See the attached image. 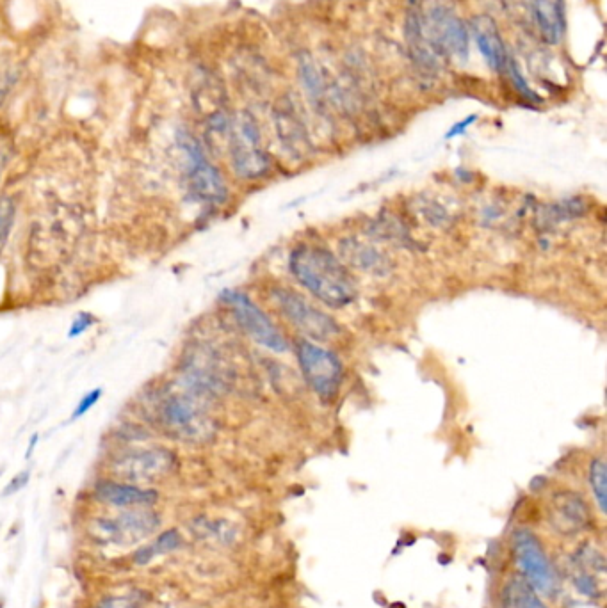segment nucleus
Returning <instances> with one entry per match:
<instances>
[{"label": "nucleus", "mask_w": 607, "mask_h": 608, "mask_svg": "<svg viewBox=\"0 0 607 608\" xmlns=\"http://www.w3.org/2000/svg\"><path fill=\"white\" fill-rule=\"evenodd\" d=\"M289 264L294 278L326 306L344 308L357 299V281L332 251L321 246H298Z\"/></svg>", "instance_id": "obj_1"}, {"label": "nucleus", "mask_w": 607, "mask_h": 608, "mask_svg": "<svg viewBox=\"0 0 607 608\" xmlns=\"http://www.w3.org/2000/svg\"><path fill=\"white\" fill-rule=\"evenodd\" d=\"M207 397L182 383L162 397L159 420L164 431L186 443L202 445L214 438L216 425L207 409Z\"/></svg>", "instance_id": "obj_2"}, {"label": "nucleus", "mask_w": 607, "mask_h": 608, "mask_svg": "<svg viewBox=\"0 0 607 608\" xmlns=\"http://www.w3.org/2000/svg\"><path fill=\"white\" fill-rule=\"evenodd\" d=\"M421 9L422 29L431 47L444 59L449 56L467 61L470 32L453 6L444 0H431L428 6H421Z\"/></svg>", "instance_id": "obj_3"}, {"label": "nucleus", "mask_w": 607, "mask_h": 608, "mask_svg": "<svg viewBox=\"0 0 607 608\" xmlns=\"http://www.w3.org/2000/svg\"><path fill=\"white\" fill-rule=\"evenodd\" d=\"M228 152L234 171L241 178H260L271 168L268 152L260 144V128L250 112L230 118L227 134Z\"/></svg>", "instance_id": "obj_4"}, {"label": "nucleus", "mask_w": 607, "mask_h": 608, "mask_svg": "<svg viewBox=\"0 0 607 608\" xmlns=\"http://www.w3.org/2000/svg\"><path fill=\"white\" fill-rule=\"evenodd\" d=\"M161 525L154 511L138 509L127 511L116 518H98L91 521L90 534L97 543L113 546H132L143 543Z\"/></svg>", "instance_id": "obj_5"}, {"label": "nucleus", "mask_w": 607, "mask_h": 608, "mask_svg": "<svg viewBox=\"0 0 607 608\" xmlns=\"http://www.w3.org/2000/svg\"><path fill=\"white\" fill-rule=\"evenodd\" d=\"M175 464L177 457L168 448H134L114 459L111 473L116 479L136 486L168 477Z\"/></svg>", "instance_id": "obj_6"}, {"label": "nucleus", "mask_w": 607, "mask_h": 608, "mask_svg": "<svg viewBox=\"0 0 607 608\" xmlns=\"http://www.w3.org/2000/svg\"><path fill=\"white\" fill-rule=\"evenodd\" d=\"M275 301L287 320L312 340L326 342L339 335L337 322L291 288L275 290Z\"/></svg>", "instance_id": "obj_7"}, {"label": "nucleus", "mask_w": 607, "mask_h": 608, "mask_svg": "<svg viewBox=\"0 0 607 608\" xmlns=\"http://www.w3.org/2000/svg\"><path fill=\"white\" fill-rule=\"evenodd\" d=\"M296 354L303 376L317 395H321L323 399H330L339 392L344 372L339 358L333 352L308 340H300L296 344Z\"/></svg>", "instance_id": "obj_8"}, {"label": "nucleus", "mask_w": 607, "mask_h": 608, "mask_svg": "<svg viewBox=\"0 0 607 608\" xmlns=\"http://www.w3.org/2000/svg\"><path fill=\"white\" fill-rule=\"evenodd\" d=\"M180 150L184 152L189 168V184L198 200L207 203H223L227 200V184L218 169L205 157L202 146L189 132L179 136Z\"/></svg>", "instance_id": "obj_9"}, {"label": "nucleus", "mask_w": 607, "mask_h": 608, "mask_svg": "<svg viewBox=\"0 0 607 608\" xmlns=\"http://www.w3.org/2000/svg\"><path fill=\"white\" fill-rule=\"evenodd\" d=\"M515 559L518 568L526 576L527 584L545 596H554L559 589V580L551 562L529 530H518L515 534Z\"/></svg>", "instance_id": "obj_10"}, {"label": "nucleus", "mask_w": 607, "mask_h": 608, "mask_svg": "<svg viewBox=\"0 0 607 608\" xmlns=\"http://www.w3.org/2000/svg\"><path fill=\"white\" fill-rule=\"evenodd\" d=\"M225 303L232 308L235 319L243 326L244 331L260 345L268 347L271 351L285 352L289 349V344L284 335L276 329L275 324L269 320L268 315L260 310L257 304L251 301L250 297L237 292V290H227L223 294Z\"/></svg>", "instance_id": "obj_11"}, {"label": "nucleus", "mask_w": 607, "mask_h": 608, "mask_svg": "<svg viewBox=\"0 0 607 608\" xmlns=\"http://www.w3.org/2000/svg\"><path fill=\"white\" fill-rule=\"evenodd\" d=\"M419 0H410V6L406 11L405 38L408 45V52L412 57L413 64L428 75L442 70L444 57L438 54L435 48L431 47L424 29H422V9Z\"/></svg>", "instance_id": "obj_12"}, {"label": "nucleus", "mask_w": 607, "mask_h": 608, "mask_svg": "<svg viewBox=\"0 0 607 608\" xmlns=\"http://www.w3.org/2000/svg\"><path fill=\"white\" fill-rule=\"evenodd\" d=\"M549 518L552 527L556 528L559 534L572 536L588 527L590 509L581 496L575 495L572 491H561L551 500Z\"/></svg>", "instance_id": "obj_13"}, {"label": "nucleus", "mask_w": 607, "mask_h": 608, "mask_svg": "<svg viewBox=\"0 0 607 608\" xmlns=\"http://www.w3.org/2000/svg\"><path fill=\"white\" fill-rule=\"evenodd\" d=\"M470 31H472L481 56L490 66V70L495 73L506 72L510 56H508V50L502 41L501 32L497 29L494 18H490L488 15L474 16L472 24H470Z\"/></svg>", "instance_id": "obj_14"}, {"label": "nucleus", "mask_w": 607, "mask_h": 608, "mask_svg": "<svg viewBox=\"0 0 607 608\" xmlns=\"http://www.w3.org/2000/svg\"><path fill=\"white\" fill-rule=\"evenodd\" d=\"M275 125L276 134L284 144L285 150H289L292 155H305L308 152L310 143H308L307 128L300 114L294 109V105L282 102L276 107Z\"/></svg>", "instance_id": "obj_15"}, {"label": "nucleus", "mask_w": 607, "mask_h": 608, "mask_svg": "<svg viewBox=\"0 0 607 608\" xmlns=\"http://www.w3.org/2000/svg\"><path fill=\"white\" fill-rule=\"evenodd\" d=\"M529 2L542 40L549 45H558L567 29L565 0H529Z\"/></svg>", "instance_id": "obj_16"}, {"label": "nucleus", "mask_w": 607, "mask_h": 608, "mask_svg": "<svg viewBox=\"0 0 607 608\" xmlns=\"http://www.w3.org/2000/svg\"><path fill=\"white\" fill-rule=\"evenodd\" d=\"M100 502L114 507H150L157 502L159 495L154 489H143L134 484H123L114 480H104L95 489Z\"/></svg>", "instance_id": "obj_17"}, {"label": "nucleus", "mask_w": 607, "mask_h": 608, "mask_svg": "<svg viewBox=\"0 0 607 608\" xmlns=\"http://www.w3.org/2000/svg\"><path fill=\"white\" fill-rule=\"evenodd\" d=\"M574 571V582L579 591L590 598L602 594L606 564L599 552H595L593 548H583L581 552H577Z\"/></svg>", "instance_id": "obj_18"}, {"label": "nucleus", "mask_w": 607, "mask_h": 608, "mask_svg": "<svg viewBox=\"0 0 607 608\" xmlns=\"http://www.w3.org/2000/svg\"><path fill=\"white\" fill-rule=\"evenodd\" d=\"M342 253L348 258L349 264L367 272H381L389 269V258L381 253L380 249L371 244H364L362 240L349 239L342 244Z\"/></svg>", "instance_id": "obj_19"}, {"label": "nucleus", "mask_w": 607, "mask_h": 608, "mask_svg": "<svg viewBox=\"0 0 607 608\" xmlns=\"http://www.w3.org/2000/svg\"><path fill=\"white\" fill-rule=\"evenodd\" d=\"M180 544H182V537H180L177 530L162 532L161 536L157 537L154 543L148 544L145 548L138 550V553L134 555V560H136V564L143 566V564H148L150 560L159 557V555L175 552L177 548H180Z\"/></svg>", "instance_id": "obj_20"}, {"label": "nucleus", "mask_w": 607, "mask_h": 608, "mask_svg": "<svg viewBox=\"0 0 607 608\" xmlns=\"http://www.w3.org/2000/svg\"><path fill=\"white\" fill-rule=\"evenodd\" d=\"M511 608H547L535 589L527 584L526 580H515L510 587Z\"/></svg>", "instance_id": "obj_21"}, {"label": "nucleus", "mask_w": 607, "mask_h": 608, "mask_svg": "<svg viewBox=\"0 0 607 608\" xmlns=\"http://www.w3.org/2000/svg\"><path fill=\"white\" fill-rule=\"evenodd\" d=\"M590 486L600 511L607 509V470L602 459H595L590 466Z\"/></svg>", "instance_id": "obj_22"}, {"label": "nucleus", "mask_w": 607, "mask_h": 608, "mask_svg": "<svg viewBox=\"0 0 607 608\" xmlns=\"http://www.w3.org/2000/svg\"><path fill=\"white\" fill-rule=\"evenodd\" d=\"M18 80H20V70L17 64L0 63V105L8 100Z\"/></svg>", "instance_id": "obj_23"}, {"label": "nucleus", "mask_w": 607, "mask_h": 608, "mask_svg": "<svg viewBox=\"0 0 607 608\" xmlns=\"http://www.w3.org/2000/svg\"><path fill=\"white\" fill-rule=\"evenodd\" d=\"M15 203L9 198H2L0 200V251L6 246L9 235H11V228L15 223Z\"/></svg>", "instance_id": "obj_24"}, {"label": "nucleus", "mask_w": 607, "mask_h": 608, "mask_svg": "<svg viewBox=\"0 0 607 608\" xmlns=\"http://www.w3.org/2000/svg\"><path fill=\"white\" fill-rule=\"evenodd\" d=\"M506 72L510 73L511 82H513V86H515L518 93L522 95V98L531 100V102H536V100H538V95H536L533 89L529 88V84H527L526 79L522 77V73L518 72L517 63H515L511 57L510 61H508V66H506Z\"/></svg>", "instance_id": "obj_25"}, {"label": "nucleus", "mask_w": 607, "mask_h": 608, "mask_svg": "<svg viewBox=\"0 0 607 608\" xmlns=\"http://www.w3.org/2000/svg\"><path fill=\"white\" fill-rule=\"evenodd\" d=\"M97 608H143V601L139 596H111L100 601Z\"/></svg>", "instance_id": "obj_26"}, {"label": "nucleus", "mask_w": 607, "mask_h": 608, "mask_svg": "<svg viewBox=\"0 0 607 608\" xmlns=\"http://www.w3.org/2000/svg\"><path fill=\"white\" fill-rule=\"evenodd\" d=\"M102 388H95V390H91V392L86 393L81 400H79V404H77V408L72 413V420H77V418H81V416L86 415L88 411L95 408L97 406L98 400L102 397Z\"/></svg>", "instance_id": "obj_27"}, {"label": "nucleus", "mask_w": 607, "mask_h": 608, "mask_svg": "<svg viewBox=\"0 0 607 608\" xmlns=\"http://www.w3.org/2000/svg\"><path fill=\"white\" fill-rule=\"evenodd\" d=\"M95 324V317L91 313L82 312L73 319L72 326L68 329V336L70 338H77L82 333H86L88 329Z\"/></svg>", "instance_id": "obj_28"}, {"label": "nucleus", "mask_w": 607, "mask_h": 608, "mask_svg": "<svg viewBox=\"0 0 607 608\" xmlns=\"http://www.w3.org/2000/svg\"><path fill=\"white\" fill-rule=\"evenodd\" d=\"M27 480H29V473L24 472L17 475L15 479L11 480V484H9L8 488H6V495H11V493H15L20 488H24L25 484H27Z\"/></svg>", "instance_id": "obj_29"}, {"label": "nucleus", "mask_w": 607, "mask_h": 608, "mask_svg": "<svg viewBox=\"0 0 607 608\" xmlns=\"http://www.w3.org/2000/svg\"><path fill=\"white\" fill-rule=\"evenodd\" d=\"M474 121H476V116H470V118H467V120L462 121V123L454 125V127L449 130V134H447V137L460 136V134H463V132H465V130L469 128V125H472V123H474Z\"/></svg>", "instance_id": "obj_30"}, {"label": "nucleus", "mask_w": 607, "mask_h": 608, "mask_svg": "<svg viewBox=\"0 0 607 608\" xmlns=\"http://www.w3.org/2000/svg\"><path fill=\"white\" fill-rule=\"evenodd\" d=\"M9 162V148L8 144L4 143L2 139H0V178L4 175V169L8 166Z\"/></svg>", "instance_id": "obj_31"}]
</instances>
